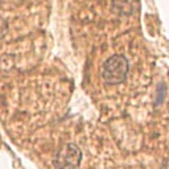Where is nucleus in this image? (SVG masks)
I'll use <instances>...</instances> for the list:
<instances>
[{"label": "nucleus", "instance_id": "1", "mask_svg": "<svg viewBox=\"0 0 169 169\" xmlns=\"http://www.w3.org/2000/svg\"><path fill=\"white\" fill-rule=\"evenodd\" d=\"M128 73V61L122 54L110 57L102 67L103 79L108 85H118L123 82Z\"/></svg>", "mask_w": 169, "mask_h": 169}, {"label": "nucleus", "instance_id": "2", "mask_svg": "<svg viewBox=\"0 0 169 169\" xmlns=\"http://www.w3.org/2000/svg\"><path fill=\"white\" fill-rule=\"evenodd\" d=\"M82 158L79 148L74 144H67L58 151L54 157V167L57 169H77Z\"/></svg>", "mask_w": 169, "mask_h": 169}, {"label": "nucleus", "instance_id": "3", "mask_svg": "<svg viewBox=\"0 0 169 169\" xmlns=\"http://www.w3.org/2000/svg\"><path fill=\"white\" fill-rule=\"evenodd\" d=\"M163 169H169V164H167V165H165V167H164Z\"/></svg>", "mask_w": 169, "mask_h": 169}]
</instances>
